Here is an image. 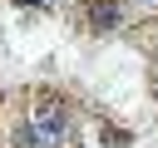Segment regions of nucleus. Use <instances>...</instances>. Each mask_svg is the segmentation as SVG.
I'll use <instances>...</instances> for the list:
<instances>
[{
  "label": "nucleus",
  "instance_id": "20e7f679",
  "mask_svg": "<svg viewBox=\"0 0 158 148\" xmlns=\"http://www.w3.org/2000/svg\"><path fill=\"white\" fill-rule=\"evenodd\" d=\"M153 94H158V84H153Z\"/></svg>",
  "mask_w": 158,
  "mask_h": 148
},
{
  "label": "nucleus",
  "instance_id": "f03ea898",
  "mask_svg": "<svg viewBox=\"0 0 158 148\" xmlns=\"http://www.w3.org/2000/svg\"><path fill=\"white\" fill-rule=\"evenodd\" d=\"M94 25H99V30H109V25H114V5H109V0H99V5H94Z\"/></svg>",
  "mask_w": 158,
  "mask_h": 148
},
{
  "label": "nucleus",
  "instance_id": "7ed1b4c3",
  "mask_svg": "<svg viewBox=\"0 0 158 148\" xmlns=\"http://www.w3.org/2000/svg\"><path fill=\"white\" fill-rule=\"evenodd\" d=\"M20 5H44V0H20Z\"/></svg>",
  "mask_w": 158,
  "mask_h": 148
},
{
  "label": "nucleus",
  "instance_id": "f257e3e1",
  "mask_svg": "<svg viewBox=\"0 0 158 148\" xmlns=\"http://www.w3.org/2000/svg\"><path fill=\"white\" fill-rule=\"evenodd\" d=\"M64 143V109L54 99L35 104V148H59Z\"/></svg>",
  "mask_w": 158,
  "mask_h": 148
}]
</instances>
